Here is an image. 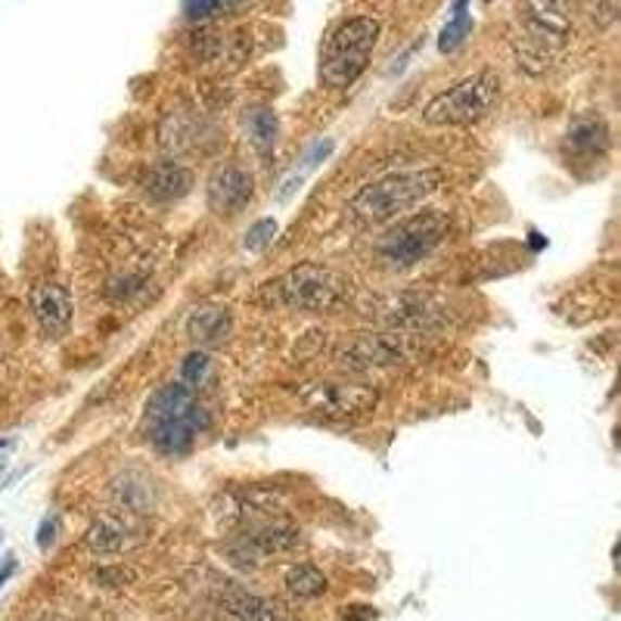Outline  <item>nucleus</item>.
<instances>
[{"mask_svg": "<svg viewBox=\"0 0 621 621\" xmlns=\"http://www.w3.org/2000/svg\"><path fill=\"white\" fill-rule=\"evenodd\" d=\"M208 426V417L202 410L193 392L180 382H168L162 389H155L147 410H143V429L147 439L153 442L155 451L180 457L193 447L197 432Z\"/></svg>", "mask_w": 621, "mask_h": 621, "instance_id": "obj_4", "label": "nucleus"}, {"mask_svg": "<svg viewBox=\"0 0 621 621\" xmlns=\"http://www.w3.org/2000/svg\"><path fill=\"white\" fill-rule=\"evenodd\" d=\"M407 357L404 352V335L401 333H357L345 339L335 352V360L345 370L367 373V370H382V367H395Z\"/></svg>", "mask_w": 621, "mask_h": 621, "instance_id": "obj_9", "label": "nucleus"}, {"mask_svg": "<svg viewBox=\"0 0 621 621\" xmlns=\"http://www.w3.org/2000/svg\"><path fill=\"white\" fill-rule=\"evenodd\" d=\"M299 401L308 407L310 414L324 420H355L370 414L379 404V392L367 382H342V379H320L308 382Z\"/></svg>", "mask_w": 621, "mask_h": 621, "instance_id": "obj_8", "label": "nucleus"}, {"mask_svg": "<svg viewBox=\"0 0 621 621\" xmlns=\"http://www.w3.org/2000/svg\"><path fill=\"white\" fill-rule=\"evenodd\" d=\"M112 497L115 507L128 516H143L153 507V482L140 472H122L118 479H112Z\"/></svg>", "mask_w": 621, "mask_h": 621, "instance_id": "obj_18", "label": "nucleus"}, {"mask_svg": "<svg viewBox=\"0 0 621 621\" xmlns=\"http://www.w3.org/2000/svg\"><path fill=\"white\" fill-rule=\"evenodd\" d=\"M230 327H233L230 310L218 308V305H202L187 317V333L197 345H218L227 339Z\"/></svg>", "mask_w": 621, "mask_h": 621, "instance_id": "obj_19", "label": "nucleus"}, {"mask_svg": "<svg viewBox=\"0 0 621 621\" xmlns=\"http://www.w3.org/2000/svg\"><path fill=\"white\" fill-rule=\"evenodd\" d=\"M97 581H100V584H106V587H118V584H125V581H134V572L131 569H125V566L100 569V572H97Z\"/></svg>", "mask_w": 621, "mask_h": 621, "instance_id": "obj_27", "label": "nucleus"}, {"mask_svg": "<svg viewBox=\"0 0 621 621\" xmlns=\"http://www.w3.org/2000/svg\"><path fill=\"white\" fill-rule=\"evenodd\" d=\"M143 544V529L134 522V516H103L85 534V547L93 556H118Z\"/></svg>", "mask_w": 621, "mask_h": 621, "instance_id": "obj_13", "label": "nucleus"}, {"mask_svg": "<svg viewBox=\"0 0 621 621\" xmlns=\"http://www.w3.org/2000/svg\"><path fill=\"white\" fill-rule=\"evenodd\" d=\"M13 572H16V559H7V562L0 566V587H3V581L13 575Z\"/></svg>", "mask_w": 621, "mask_h": 621, "instance_id": "obj_30", "label": "nucleus"}, {"mask_svg": "<svg viewBox=\"0 0 621 621\" xmlns=\"http://www.w3.org/2000/svg\"><path fill=\"white\" fill-rule=\"evenodd\" d=\"M56 525H53V522H50V519H47L45 525H41V537H38V544H41V547H50V544H53V537H56Z\"/></svg>", "mask_w": 621, "mask_h": 621, "instance_id": "obj_29", "label": "nucleus"}, {"mask_svg": "<svg viewBox=\"0 0 621 621\" xmlns=\"http://www.w3.org/2000/svg\"><path fill=\"white\" fill-rule=\"evenodd\" d=\"M469 31H472V16H469V13H454L451 23L444 25L442 38H439V50H442V53H454L457 47L464 45Z\"/></svg>", "mask_w": 621, "mask_h": 621, "instance_id": "obj_24", "label": "nucleus"}, {"mask_svg": "<svg viewBox=\"0 0 621 621\" xmlns=\"http://www.w3.org/2000/svg\"><path fill=\"white\" fill-rule=\"evenodd\" d=\"M208 373H212V357H208V352H202V348L190 352V355L180 360V385H187L190 392L205 385Z\"/></svg>", "mask_w": 621, "mask_h": 621, "instance_id": "obj_23", "label": "nucleus"}, {"mask_svg": "<svg viewBox=\"0 0 621 621\" xmlns=\"http://www.w3.org/2000/svg\"><path fill=\"white\" fill-rule=\"evenodd\" d=\"M237 537H240L245 547L258 556L262 562H265V556L287 554V550H295V547H302V544H305L302 529L289 525V522H283V519H267V522H258V525L240 529Z\"/></svg>", "mask_w": 621, "mask_h": 621, "instance_id": "obj_15", "label": "nucleus"}, {"mask_svg": "<svg viewBox=\"0 0 621 621\" xmlns=\"http://www.w3.org/2000/svg\"><path fill=\"white\" fill-rule=\"evenodd\" d=\"M243 128L249 143L258 150L262 155L274 153L277 140H280V118L277 112L265 110V106H255V110H245L243 115Z\"/></svg>", "mask_w": 621, "mask_h": 621, "instance_id": "obj_20", "label": "nucleus"}, {"mask_svg": "<svg viewBox=\"0 0 621 621\" xmlns=\"http://www.w3.org/2000/svg\"><path fill=\"white\" fill-rule=\"evenodd\" d=\"M274 233H277V221H274V218L255 221L252 224V230L245 233V249H249V252H262V249L274 240Z\"/></svg>", "mask_w": 621, "mask_h": 621, "instance_id": "obj_26", "label": "nucleus"}, {"mask_svg": "<svg viewBox=\"0 0 621 621\" xmlns=\"http://www.w3.org/2000/svg\"><path fill=\"white\" fill-rule=\"evenodd\" d=\"M193 190V172L175 159L155 162L143 175V193L153 202H178Z\"/></svg>", "mask_w": 621, "mask_h": 621, "instance_id": "obj_17", "label": "nucleus"}, {"mask_svg": "<svg viewBox=\"0 0 621 621\" xmlns=\"http://www.w3.org/2000/svg\"><path fill=\"white\" fill-rule=\"evenodd\" d=\"M447 227L451 221L442 212H417V215L398 218L379 237L377 258L389 270H410L442 245Z\"/></svg>", "mask_w": 621, "mask_h": 621, "instance_id": "obj_6", "label": "nucleus"}, {"mask_svg": "<svg viewBox=\"0 0 621 621\" xmlns=\"http://www.w3.org/2000/svg\"><path fill=\"white\" fill-rule=\"evenodd\" d=\"M205 197H208V208L215 215H240L255 197V180L249 175V168L237 165V162H227V165L212 172Z\"/></svg>", "mask_w": 621, "mask_h": 621, "instance_id": "obj_11", "label": "nucleus"}, {"mask_svg": "<svg viewBox=\"0 0 621 621\" xmlns=\"http://www.w3.org/2000/svg\"><path fill=\"white\" fill-rule=\"evenodd\" d=\"M249 3H252V0H183V13H187V20H193V23H205V20H215V16L240 13Z\"/></svg>", "mask_w": 621, "mask_h": 621, "instance_id": "obj_22", "label": "nucleus"}, {"mask_svg": "<svg viewBox=\"0 0 621 621\" xmlns=\"http://www.w3.org/2000/svg\"><path fill=\"white\" fill-rule=\"evenodd\" d=\"M572 38V3L569 0H519L512 50L519 66L532 75L547 72L554 56Z\"/></svg>", "mask_w": 621, "mask_h": 621, "instance_id": "obj_1", "label": "nucleus"}, {"mask_svg": "<svg viewBox=\"0 0 621 621\" xmlns=\"http://www.w3.org/2000/svg\"><path fill=\"white\" fill-rule=\"evenodd\" d=\"M215 599L227 616L240 621H283V609L270 597H262L237 581H224L215 591Z\"/></svg>", "mask_w": 621, "mask_h": 621, "instance_id": "obj_14", "label": "nucleus"}, {"mask_svg": "<svg viewBox=\"0 0 621 621\" xmlns=\"http://www.w3.org/2000/svg\"><path fill=\"white\" fill-rule=\"evenodd\" d=\"M28 308L47 339H63L72 327V295L56 280H41L28 289Z\"/></svg>", "mask_w": 621, "mask_h": 621, "instance_id": "obj_12", "label": "nucleus"}, {"mask_svg": "<svg viewBox=\"0 0 621 621\" xmlns=\"http://www.w3.org/2000/svg\"><path fill=\"white\" fill-rule=\"evenodd\" d=\"M500 97V78L485 68L476 72L454 88H447L439 97H432L422 110V122L435 128H454V125H472L482 122Z\"/></svg>", "mask_w": 621, "mask_h": 621, "instance_id": "obj_7", "label": "nucleus"}, {"mask_svg": "<svg viewBox=\"0 0 621 621\" xmlns=\"http://www.w3.org/2000/svg\"><path fill=\"white\" fill-rule=\"evenodd\" d=\"M578 3H581L584 16L597 28H609L619 20V0H578Z\"/></svg>", "mask_w": 621, "mask_h": 621, "instance_id": "obj_25", "label": "nucleus"}, {"mask_svg": "<svg viewBox=\"0 0 621 621\" xmlns=\"http://www.w3.org/2000/svg\"><path fill=\"white\" fill-rule=\"evenodd\" d=\"M342 619L345 621H377V609H370V606H348Z\"/></svg>", "mask_w": 621, "mask_h": 621, "instance_id": "obj_28", "label": "nucleus"}, {"mask_svg": "<svg viewBox=\"0 0 621 621\" xmlns=\"http://www.w3.org/2000/svg\"><path fill=\"white\" fill-rule=\"evenodd\" d=\"M267 308L305 310V314H330L348 305L352 299V280L335 274L333 267L305 265L289 267L283 277L270 280L258 295Z\"/></svg>", "mask_w": 621, "mask_h": 621, "instance_id": "obj_2", "label": "nucleus"}, {"mask_svg": "<svg viewBox=\"0 0 621 621\" xmlns=\"http://www.w3.org/2000/svg\"><path fill=\"white\" fill-rule=\"evenodd\" d=\"M444 183L439 168H417V172H395L385 178L360 187L348 200V212L364 224H392L401 215L414 212Z\"/></svg>", "mask_w": 621, "mask_h": 621, "instance_id": "obj_3", "label": "nucleus"}, {"mask_svg": "<svg viewBox=\"0 0 621 621\" xmlns=\"http://www.w3.org/2000/svg\"><path fill=\"white\" fill-rule=\"evenodd\" d=\"M379 41V23L370 16L345 20L327 38L320 53V81L327 88L345 90L355 85L370 63V53Z\"/></svg>", "mask_w": 621, "mask_h": 621, "instance_id": "obj_5", "label": "nucleus"}, {"mask_svg": "<svg viewBox=\"0 0 621 621\" xmlns=\"http://www.w3.org/2000/svg\"><path fill=\"white\" fill-rule=\"evenodd\" d=\"M287 591L299 599L320 597V594L327 591V575H324L317 566L299 562V566H292L287 572Z\"/></svg>", "mask_w": 621, "mask_h": 621, "instance_id": "obj_21", "label": "nucleus"}, {"mask_svg": "<svg viewBox=\"0 0 621 621\" xmlns=\"http://www.w3.org/2000/svg\"><path fill=\"white\" fill-rule=\"evenodd\" d=\"M377 317L392 333H432L444 324L442 308H435L426 295L401 292L377 305Z\"/></svg>", "mask_w": 621, "mask_h": 621, "instance_id": "obj_10", "label": "nucleus"}, {"mask_svg": "<svg viewBox=\"0 0 621 621\" xmlns=\"http://www.w3.org/2000/svg\"><path fill=\"white\" fill-rule=\"evenodd\" d=\"M609 143H612V137H609V125L599 118V115H581L572 122V128L566 134V143H562V150L566 155L572 159H587V162H599L603 155L609 153Z\"/></svg>", "mask_w": 621, "mask_h": 621, "instance_id": "obj_16", "label": "nucleus"}, {"mask_svg": "<svg viewBox=\"0 0 621 621\" xmlns=\"http://www.w3.org/2000/svg\"><path fill=\"white\" fill-rule=\"evenodd\" d=\"M35 621H72V619H66V616H60V612H45L41 619H35Z\"/></svg>", "mask_w": 621, "mask_h": 621, "instance_id": "obj_31", "label": "nucleus"}, {"mask_svg": "<svg viewBox=\"0 0 621 621\" xmlns=\"http://www.w3.org/2000/svg\"><path fill=\"white\" fill-rule=\"evenodd\" d=\"M489 3H491V0H489Z\"/></svg>", "mask_w": 621, "mask_h": 621, "instance_id": "obj_32", "label": "nucleus"}]
</instances>
